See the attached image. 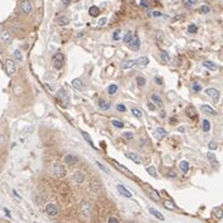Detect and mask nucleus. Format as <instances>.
Masks as SVG:
<instances>
[{"label":"nucleus","instance_id":"f257e3e1","mask_svg":"<svg viewBox=\"0 0 223 223\" xmlns=\"http://www.w3.org/2000/svg\"><path fill=\"white\" fill-rule=\"evenodd\" d=\"M45 213H47V216L50 217V218H54L58 216V213H59V207L56 204V203H47L45 204Z\"/></svg>","mask_w":223,"mask_h":223},{"label":"nucleus","instance_id":"f03ea898","mask_svg":"<svg viewBox=\"0 0 223 223\" xmlns=\"http://www.w3.org/2000/svg\"><path fill=\"white\" fill-rule=\"evenodd\" d=\"M52 174H53L54 178L61 179V178H64L67 171L64 169V166L61 165V164H54L53 168H52Z\"/></svg>","mask_w":223,"mask_h":223},{"label":"nucleus","instance_id":"7ed1b4c3","mask_svg":"<svg viewBox=\"0 0 223 223\" xmlns=\"http://www.w3.org/2000/svg\"><path fill=\"white\" fill-rule=\"evenodd\" d=\"M5 72L6 74L11 77L14 76L15 72H16V64H15V61L11 59V58H6L5 59Z\"/></svg>","mask_w":223,"mask_h":223},{"label":"nucleus","instance_id":"20e7f679","mask_svg":"<svg viewBox=\"0 0 223 223\" xmlns=\"http://www.w3.org/2000/svg\"><path fill=\"white\" fill-rule=\"evenodd\" d=\"M79 211H81V213L83 214V217H90L91 214V211H92V205L90 203V200L87 199H83L81 202V204H79Z\"/></svg>","mask_w":223,"mask_h":223},{"label":"nucleus","instance_id":"39448f33","mask_svg":"<svg viewBox=\"0 0 223 223\" xmlns=\"http://www.w3.org/2000/svg\"><path fill=\"white\" fill-rule=\"evenodd\" d=\"M57 97L58 100H59V102H62V106L63 107H67L68 106V103H69V96L68 93L63 90V88H59L57 92Z\"/></svg>","mask_w":223,"mask_h":223},{"label":"nucleus","instance_id":"423d86ee","mask_svg":"<svg viewBox=\"0 0 223 223\" xmlns=\"http://www.w3.org/2000/svg\"><path fill=\"white\" fill-rule=\"evenodd\" d=\"M20 10H22V13L25 14V15L32 14L33 5H32L30 0H20Z\"/></svg>","mask_w":223,"mask_h":223},{"label":"nucleus","instance_id":"0eeeda50","mask_svg":"<svg viewBox=\"0 0 223 223\" xmlns=\"http://www.w3.org/2000/svg\"><path fill=\"white\" fill-rule=\"evenodd\" d=\"M0 40L4 44H10L13 42V34L9 29H1V32H0Z\"/></svg>","mask_w":223,"mask_h":223},{"label":"nucleus","instance_id":"6e6552de","mask_svg":"<svg viewBox=\"0 0 223 223\" xmlns=\"http://www.w3.org/2000/svg\"><path fill=\"white\" fill-rule=\"evenodd\" d=\"M63 63H64V56L62 53H56L53 57V66L56 69H61L63 67Z\"/></svg>","mask_w":223,"mask_h":223},{"label":"nucleus","instance_id":"1a4fd4ad","mask_svg":"<svg viewBox=\"0 0 223 223\" xmlns=\"http://www.w3.org/2000/svg\"><path fill=\"white\" fill-rule=\"evenodd\" d=\"M90 188H91V192L95 193V194H98L102 190V185H101V182L100 179L97 178H93L91 180V184H90Z\"/></svg>","mask_w":223,"mask_h":223},{"label":"nucleus","instance_id":"9d476101","mask_svg":"<svg viewBox=\"0 0 223 223\" xmlns=\"http://www.w3.org/2000/svg\"><path fill=\"white\" fill-rule=\"evenodd\" d=\"M205 93H207L209 97L214 101V102H218V101H219L221 92L218 91L217 88H207V90H205Z\"/></svg>","mask_w":223,"mask_h":223},{"label":"nucleus","instance_id":"9b49d317","mask_svg":"<svg viewBox=\"0 0 223 223\" xmlns=\"http://www.w3.org/2000/svg\"><path fill=\"white\" fill-rule=\"evenodd\" d=\"M72 178H73V182L77 183V184H82L83 182H85L86 176H85V173L81 170H74L73 174H72Z\"/></svg>","mask_w":223,"mask_h":223},{"label":"nucleus","instance_id":"f8f14e48","mask_svg":"<svg viewBox=\"0 0 223 223\" xmlns=\"http://www.w3.org/2000/svg\"><path fill=\"white\" fill-rule=\"evenodd\" d=\"M78 161V158L76 156V155H73V154H67L64 158H63V163L66 164V165H74Z\"/></svg>","mask_w":223,"mask_h":223},{"label":"nucleus","instance_id":"ddd939ff","mask_svg":"<svg viewBox=\"0 0 223 223\" xmlns=\"http://www.w3.org/2000/svg\"><path fill=\"white\" fill-rule=\"evenodd\" d=\"M125 156L129 158L130 160H132L135 164H141L142 163V159L136 153H134V151H127V153H125Z\"/></svg>","mask_w":223,"mask_h":223},{"label":"nucleus","instance_id":"4468645a","mask_svg":"<svg viewBox=\"0 0 223 223\" xmlns=\"http://www.w3.org/2000/svg\"><path fill=\"white\" fill-rule=\"evenodd\" d=\"M129 47L131 48L132 50H139L140 49V39H139L137 35H134L132 40L129 43Z\"/></svg>","mask_w":223,"mask_h":223},{"label":"nucleus","instance_id":"2eb2a0df","mask_svg":"<svg viewBox=\"0 0 223 223\" xmlns=\"http://www.w3.org/2000/svg\"><path fill=\"white\" fill-rule=\"evenodd\" d=\"M168 135V132H166V130L165 129H163V127H156L155 129V132H154V136L158 139V140H161V139H164Z\"/></svg>","mask_w":223,"mask_h":223},{"label":"nucleus","instance_id":"dca6fc26","mask_svg":"<svg viewBox=\"0 0 223 223\" xmlns=\"http://www.w3.org/2000/svg\"><path fill=\"white\" fill-rule=\"evenodd\" d=\"M200 108H202V111L208 113V115H212V116H217L218 115V112L214 110V108H212L211 106H208V105H202Z\"/></svg>","mask_w":223,"mask_h":223},{"label":"nucleus","instance_id":"f3484780","mask_svg":"<svg viewBox=\"0 0 223 223\" xmlns=\"http://www.w3.org/2000/svg\"><path fill=\"white\" fill-rule=\"evenodd\" d=\"M72 86L76 88V90H78V91H83V90H85V85H83V82H82L81 78H74L73 81H72Z\"/></svg>","mask_w":223,"mask_h":223},{"label":"nucleus","instance_id":"a211bd4d","mask_svg":"<svg viewBox=\"0 0 223 223\" xmlns=\"http://www.w3.org/2000/svg\"><path fill=\"white\" fill-rule=\"evenodd\" d=\"M151 102L155 103L158 107H163V98L158 93H153V95H151Z\"/></svg>","mask_w":223,"mask_h":223},{"label":"nucleus","instance_id":"6ab92c4d","mask_svg":"<svg viewBox=\"0 0 223 223\" xmlns=\"http://www.w3.org/2000/svg\"><path fill=\"white\" fill-rule=\"evenodd\" d=\"M112 163H113V165H115V166L117 168V169H120V170L122 171L124 174H126V175H129V176H132V173H131V171H130V170H129V169H127V168H126V166H124V165H121V164H119V163H117V161H115V160H113Z\"/></svg>","mask_w":223,"mask_h":223},{"label":"nucleus","instance_id":"aec40b11","mask_svg":"<svg viewBox=\"0 0 223 223\" xmlns=\"http://www.w3.org/2000/svg\"><path fill=\"white\" fill-rule=\"evenodd\" d=\"M149 63V58L148 57H140L137 58V59L135 61V66L137 67H146Z\"/></svg>","mask_w":223,"mask_h":223},{"label":"nucleus","instance_id":"412c9836","mask_svg":"<svg viewBox=\"0 0 223 223\" xmlns=\"http://www.w3.org/2000/svg\"><path fill=\"white\" fill-rule=\"evenodd\" d=\"M98 106H100V108H101V110H103V111H107L108 108L111 107V105H110V102H108V101L103 100V98H101V100H98Z\"/></svg>","mask_w":223,"mask_h":223},{"label":"nucleus","instance_id":"4be33fe9","mask_svg":"<svg viewBox=\"0 0 223 223\" xmlns=\"http://www.w3.org/2000/svg\"><path fill=\"white\" fill-rule=\"evenodd\" d=\"M117 189H119V192H121V194L126 197V198H131L132 197V193L130 192L129 189H126L124 185H117Z\"/></svg>","mask_w":223,"mask_h":223},{"label":"nucleus","instance_id":"5701e85b","mask_svg":"<svg viewBox=\"0 0 223 223\" xmlns=\"http://www.w3.org/2000/svg\"><path fill=\"white\" fill-rule=\"evenodd\" d=\"M148 194L150 195V198H151V199H154V200H156V202L160 200V195H159V193H158V192H155L154 189L149 188V189H148Z\"/></svg>","mask_w":223,"mask_h":223},{"label":"nucleus","instance_id":"b1692460","mask_svg":"<svg viewBox=\"0 0 223 223\" xmlns=\"http://www.w3.org/2000/svg\"><path fill=\"white\" fill-rule=\"evenodd\" d=\"M207 158H208L209 163H211V164H212V165H213L214 168H217V166H218V161H217V158H216V155H214L213 153H208V154H207Z\"/></svg>","mask_w":223,"mask_h":223},{"label":"nucleus","instance_id":"393cba45","mask_svg":"<svg viewBox=\"0 0 223 223\" xmlns=\"http://www.w3.org/2000/svg\"><path fill=\"white\" fill-rule=\"evenodd\" d=\"M135 66V61L134 59H129V61H125L122 64H121V68L122 69H130Z\"/></svg>","mask_w":223,"mask_h":223},{"label":"nucleus","instance_id":"a878e982","mask_svg":"<svg viewBox=\"0 0 223 223\" xmlns=\"http://www.w3.org/2000/svg\"><path fill=\"white\" fill-rule=\"evenodd\" d=\"M119 91V86L115 85V83H112V85H110L107 87V93L110 95V96H113V95H116V92Z\"/></svg>","mask_w":223,"mask_h":223},{"label":"nucleus","instance_id":"bb28decb","mask_svg":"<svg viewBox=\"0 0 223 223\" xmlns=\"http://www.w3.org/2000/svg\"><path fill=\"white\" fill-rule=\"evenodd\" d=\"M149 212L151 213V214H153V216L154 217H156L158 218V219H160V221H164V216H163V214L160 213V212H159L158 211V209H155V208H149Z\"/></svg>","mask_w":223,"mask_h":223},{"label":"nucleus","instance_id":"cd10ccee","mask_svg":"<svg viewBox=\"0 0 223 223\" xmlns=\"http://www.w3.org/2000/svg\"><path fill=\"white\" fill-rule=\"evenodd\" d=\"M88 13H90V15L91 16H93V18H96V16H98L100 14V9H98V6H96V5H92L90 9H88Z\"/></svg>","mask_w":223,"mask_h":223},{"label":"nucleus","instance_id":"c85d7f7f","mask_svg":"<svg viewBox=\"0 0 223 223\" xmlns=\"http://www.w3.org/2000/svg\"><path fill=\"white\" fill-rule=\"evenodd\" d=\"M132 38H134V33H132L131 30H129V32H126V34L124 35V38H122V40H124V43H126V44H129L130 42L132 40Z\"/></svg>","mask_w":223,"mask_h":223},{"label":"nucleus","instance_id":"c756f323","mask_svg":"<svg viewBox=\"0 0 223 223\" xmlns=\"http://www.w3.org/2000/svg\"><path fill=\"white\" fill-rule=\"evenodd\" d=\"M213 216H214V218L216 219H221V218L223 217V209L222 208H214L213 209Z\"/></svg>","mask_w":223,"mask_h":223},{"label":"nucleus","instance_id":"7c9ffc66","mask_svg":"<svg viewBox=\"0 0 223 223\" xmlns=\"http://www.w3.org/2000/svg\"><path fill=\"white\" fill-rule=\"evenodd\" d=\"M179 168H180V170H182L183 173H188V170H189V163L185 161V160L180 161V163H179Z\"/></svg>","mask_w":223,"mask_h":223},{"label":"nucleus","instance_id":"2f4dec72","mask_svg":"<svg viewBox=\"0 0 223 223\" xmlns=\"http://www.w3.org/2000/svg\"><path fill=\"white\" fill-rule=\"evenodd\" d=\"M203 66L205 67V68L211 69V71H216V69H217V66L214 64L213 62H211V61H204V62H203Z\"/></svg>","mask_w":223,"mask_h":223},{"label":"nucleus","instance_id":"473e14b6","mask_svg":"<svg viewBox=\"0 0 223 223\" xmlns=\"http://www.w3.org/2000/svg\"><path fill=\"white\" fill-rule=\"evenodd\" d=\"M146 171H148L149 175H151V176H153V178H155V179L158 178L156 168H155V166H148V168H146Z\"/></svg>","mask_w":223,"mask_h":223},{"label":"nucleus","instance_id":"72a5a7b5","mask_svg":"<svg viewBox=\"0 0 223 223\" xmlns=\"http://www.w3.org/2000/svg\"><path fill=\"white\" fill-rule=\"evenodd\" d=\"M68 24H69V18H67V16H61V18H58V25L64 27V25H68Z\"/></svg>","mask_w":223,"mask_h":223},{"label":"nucleus","instance_id":"f704fd0d","mask_svg":"<svg viewBox=\"0 0 223 223\" xmlns=\"http://www.w3.org/2000/svg\"><path fill=\"white\" fill-rule=\"evenodd\" d=\"M202 129H203L204 132H209V130H211V122H209V120H203V124H202Z\"/></svg>","mask_w":223,"mask_h":223},{"label":"nucleus","instance_id":"c9c22d12","mask_svg":"<svg viewBox=\"0 0 223 223\" xmlns=\"http://www.w3.org/2000/svg\"><path fill=\"white\" fill-rule=\"evenodd\" d=\"M197 3H198V0H184V6L187 9H192V6L195 5Z\"/></svg>","mask_w":223,"mask_h":223},{"label":"nucleus","instance_id":"e433bc0d","mask_svg":"<svg viewBox=\"0 0 223 223\" xmlns=\"http://www.w3.org/2000/svg\"><path fill=\"white\" fill-rule=\"evenodd\" d=\"M131 112H132L134 116L137 117V119H142V112H141V110H139V108H136V107H132V108H131Z\"/></svg>","mask_w":223,"mask_h":223},{"label":"nucleus","instance_id":"4c0bfd02","mask_svg":"<svg viewBox=\"0 0 223 223\" xmlns=\"http://www.w3.org/2000/svg\"><path fill=\"white\" fill-rule=\"evenodd\" d=\"M136 83L139 87H144L146 85V79L144 77H141V76H137L136 77Z\"/></svg>","mask_w":223,"mask_h":223},{"label":"nucleus","instance_id":"58836bf2","mask_svg":"<svg viewBox=\"0 0 223 223\" xmlns=\"http://www.w3.org/2000/svg\"><path fill=\"white\" fill-rule=\"evenodd\" d=\"M14 57H15V59L18 62H23V54H22V52H20L19 49L14 50Z\"/></svg>","mask_w":223,"mask_h":223},{"label":"nucleus","instance_id":"ea45409f","mask_svg":"<svg viewBox=\"0 0 223 223\" xmlns=\"http://www.w3.org/2000/svg\"><path fill=\"white\" fill-rule=\"evenodd\" d=\"M164 207H165L166 209H170V211L175 209V205L173 204V202H171V200H165V202H164Z\"/></svg>","mask_w":223,"mask_h":223},{"label":"nucleus","instance_id":"a19ab883","mask_svg":"<svg viewBox=\"0 0 223 223\" xmlns=\"http://www.w3.org/2000/svg\"><path fill=\"white\" fill-rule=\"evenodd\" d=\"M82 136H83V139H85V140L88 142V144H90L91 146H93V141H92V139H91V136L88 135L87 132H85V131H82Z\"/></svg>","mask_w":223,"mask_h":223},{"label":"nucleus","instance_id":"79ce46f5","mask_svg":"<svg viewBox=\"0 0 223 223\" xmlns=\"http://www.w3.org/2000/svg\"><path fill=\"white\" fill-rule=\"evenodd\" d=\"M111 124L115 126V127H119V129H122L124 127V122H122V121H120V120H112Z\"/></svg>","mask_w":223,"mask_h":223},{"label":"nucleus","instance_id":"37998d69","mask_svg":"<svg viewBox=\"0 0 223 223\" xmlns=\"http://www.w3.org/2000/svg\"><path fill=\"white\" fill-rule=\"evenodd\" d=\"M197 30H198V28H197L195 24H190L188 27V33H190V34H195Z\"/></svg>","mask_w":223,"mask_h":223},{"label":"nucleus","instance_id":"c03bdc74","mask_svg":"<svg viewBox=\"0 0 223 223\" xmlns=\"http://www.w3.org/2000/svg\"><path fill=\"white\" fill-rule=\"evenodd\" d=\"M199 11L202 13V14H208V13L211 11V8H209L208 5H202L200 9H199Z\"/></svg>","mask_w":223,"mask_h":223},{"label":"nucleus","instance_id":"a18cd8bd","mask_svg":"<svg viewBox=\"0 0 223 223\" xmlns=\"http://www.w3.org/2000/svg\"><path fill=\"white\" fill-rule=\"evenodd\" d=\"M208 148H209V150H216V149L218 148V141H216V140H212L211 142H209Z\"/></svg>","mask_w":223,"mask_h":223},{"label":"nucleus","instance_id":"49530a36","mask_svg":"<svg viewBox=\"0 0 223 223\" xmlns=\"http://www.w3.org/2000/svg\"><path fill=\"white\" fill-rule=\"evenodd\" d=\"M188 116H190L192 117V119H195V117H197V113H195V110H194V108H193V107H189L188 108Z\"/></svg>","mask_w":223,"mask_h":223},{"label":"nucleus","instance_id":"de8ad7c7","mask_svg":"<svg viewBox=\"0 0 223 223\" xmlns=\"http://www.w3.org/2000/svg\"><path fill=\"white\" fill-rule=\"evenodd\" d=\"M161 58L164 62H169V54H168L166 50H161Z\"/></svg>","mask_w":223,"mask_h":223},{"label":"nucleus","instance_id":"09e8293b","mask_svg":"<svg viewBox=\"0 0 223 223\" xmlns=\"http://www.w3.org/2000/svg\"><path fill=\"white\" fill-rule=\"evenodd\" d=\"M113 39H115V40H120L121 39V30H120V29H119V30L113 32Z\"/></svg>","mask_w":223,"mask_h":223},{"label":"nucleus","instance_id":"8fccbe9b","mask_svg":"<svg viewBox=\"0 0 223 223\" xmlns=\"http://www.w3.org/2000/svg\"><path fill=\"white\" fill-rule=\"evenodd\" d=\"M107 223H120V221H119V218H117V217L111 216V217H108Z\"/></svg>","mask_w":223,"mask_h":223},{"label":"nucleus","instance_id":"3c124183","mask_svg":"<svg viewBox=\"0 0 223 223\" xmlns=\"http://www.w3.org/2000/svg\"><path fill=\"white\" fill-rule=\"evenodd\" d=\"M122 136H124V139L131 140V139L134 137V134H132V132H130V131H129V132H124V135H122Z\"/></svg>","mask_w":223,"mask_h":223},{"label":"nucleus","instance_id":"603ef678","mask_svg":"<svg viewBox=\"0 0 223 223\" xmlns=\"http://www.w3.org/2000/svg\"><path fill=\"white\" fill-rule=\"evenodd\" d=\"M116 108H117V111H120V112H125L126 111V106H125V105H122V103L117 105Z\"/></svg>","mask_w":223,"mask_h":223},{"label":"nucleus","instance_id":"864d4df0","mask_svg":"<svg viewBox=\"0 0 223 223\" xmlns=\"http://www.w3.org/2000/svg\"><path fill=\"white\" fill-rule=\"evenodd\" d=\"M193 90H194V92H199L202 90V86L199 83H194V85H193Z\"/></svg>","mask_w":223,"mask_h":223},{"label":"nucleus","instance_id":"5fc2aeb1","mask_svg":"<svg viewBox=\"0 0 223 223\" xmlns=\"http://www.w3.org/2000/svg\"><path fill=\"white\" fill-rule=\"evenodd\" d=\"M155 83H156V85H163V78L161 77H159V76H156V77H155Z\"/></svg>","mask_w":223,"mask_h":223},{"label":"nucleus","instance_id":"6e6d98bb","mask_svg":"<svg viewBox=\"0 0 223 223\" xmlns=\"http://www.w3.org/2000/svg\"><path fill=\"white\" fill-rule=\"evenodd\" d=\"M96 165H97V166L100 168L101 170H103V171H107V169H106V168H105V166H103V165H102V164H101L100 161H96Z\"/></svg>","mask_w":223,"mask_h":223},{"label":"nucleus","instance_id":"4d7b16f0","mask_svg":"<svg viewBox=\"0 0 223 223\" xmlns=\"http://www.w3.org/2000/svg\"><path fill=\"white\" fill-rule=\"evenodd\" d=\"M105 24H106V18H102L98 20V27H103Z\"/></svg>","mask_w":223,"mask_h":223},{"label":"nucleus","instance_id":"13d9d810","mask_svg":"<svg viewBox=\"0 0 223 223\" xmlns=\"http://www.w3.org/2000/svg\"><path fill=\"white\" fill-rule=\"evenodd\" d=\"M71 1H72V0H61L62 5H64V6H68L69 4H71Z\"/></svg>","mask_w":223,"mask_h":223},{"label":"nucleus","instance_id":"bf43d9fd","mask_svg":"<svg viewBox=\"0 0 223 223\" xmlns=\"http://www.w3.org/2000/svg\"><path fill=\"white\" fill-rule=\"evenodd\" d=\"M168 176H170V178H176V174H175V171H169V173H168Z\"/></svg>","mask_w":223,"mask_h":223},{"label":"nucleus","instance_id":"052dcab7","mask_svg":"<svg viewBox=\"0 0 223 223\" xmlns=\"http://www.w3.org/2000/svg\"><path fill=\"white\" fill-rule=\"evenodd\" d=\"M4 141H5V137H4V136H3V134L0 132V145L4 144Z\"/></svg>","mask_w":223,"mask_h":223},{"label":"nucleus","instance_id":"680f3d73","mask_svg":"<svg viewBox=\"0 0 223 223\" xmlns=\"http://www.w3.org/2000/svg\"><path fill=\"white\" fill-rule=\"evenodd\" d=\"M153 15H154V16H156V18H158V16H161L163 14H161L160 11H153Z\"/></svg>","mask_w":223,"mask_h":223},{"label":"nucleus","instance_id":"e2e57ef3","mask_svg":"<svg viewBox=\"0 0 223 223\" xmlns=\"http://www.w3.org/2000/svg\"><path fill=\"white\" fill-rule=\"evenodd\" d=\"M148 106H149V108H150V110H154V108H155V106H154V103H151V102H150V103L148 105Z\"/></svg>","mask_w":223,"mask_h":223},{"label":"nucleus","instance_id":"0e129e2a","mask_svg":"<svg viewBox=\"0 0 223 223\" xmlns=\"http://www.w3.org/2000/svg\"><path fill=\"white\" fill-rule=\"evenodd\" d=\"M126 223H135V222H126Z\"/></svg>","mask_w":223,"mask_h":223}]
</instances>
